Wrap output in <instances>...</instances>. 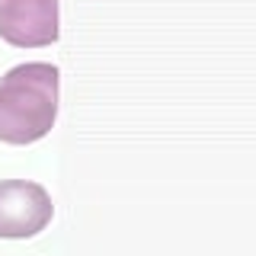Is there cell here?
I'll return each instance as SVG.
<instances>
[{
  "mask_svg": "<svg viewBox=\"0 0 256 256\" xmlns=\"http://www.w3.org/2000/svg\"><path fill=\"white\" fill-rule=\"evenodd\" d=\"M58 84L54 64H16L0 77V141L36 144L54 128L58 118Z\"/></svg>",
  "mask_w": 256,
  "mask_h": 256,
  "instance_id": "cell-1",
  "label": "cell"
},
{
  "mask_svg": "<svg viewBox=\"0 0 256 256\" xmlns=\"http://www.w3.org/2000/svg\"><path fill=\"white\" fill-rule=\"evenodd\" d=\"M52 196L32 180H0V237L29 240L52 224Z\"/></svg>",
  "mask_w": 256,
  "mask_h": 256,
  "instance_id": "cell-2",
  "label": "cell"
},
{
  "mask_svg": "<svg viewBox=\"0 0 256 256\" xmlns=\"http://www.w3.org/2000/svg\"><path fill=\"white\" fill-rule=\"evenodd\" d=\"M58 0H0V38L16 48L58 42Z\"/></svg>",
  "mask_w": 256,
  "mask_h": 256,
  "instance_id": "cell-3",
  "label": "cell"
}]
</instances>
